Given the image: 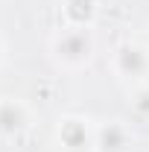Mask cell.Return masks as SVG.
Segmentation results:
<instances>
[{
    "label": "cell",
    "instance_id": "cell-1",
    "mask_svg": "<svg viewBox=\"0 0 149 152\" xmlns=\"http://www.w3.org/2000/svg\"><path fill=\"white\" fill-rule=\"evenodd\" d=\"M50 61L58 70H82L93 61L96 53V35L93 29H79V26H61L47 44Z\"/></svg>",
    "mask_w": 149,
    "mask_h": 152
},
{
    "label": "cell",
    "instance_id": "cell-2",
    "mask_svg": "<svg viewBox=\"0 0 149 152\" xmlns=\"http://www.w3.org/2000/svg\"><path fill=\"white\" fill-rule=\"evenodd\" d=\"M108 64H111V73L131 88L149 82V47L140 41H131V38L120 41L108 56Z\"/></svg>",
    "mask_w": 149,
    "mask_h": 152
},
{
    "label": "cell",
    "instance_id": "cell-3",
    "mask_svg": "<svg viewBox=\"0 0 149 152\" xmlns=\"http://www.w3.org/2000/svg\"><path fill=\"white\" fill-rule=\"evenodd\" d=\"M96 123L82 114H64L56 123V140L64 152H93Z\"/></svg>",
    "mask_w": 149,
    "mask_h": 152
},
{
    "label": "cell",
    "instance_id": "cell-4",
    "mask_svg": "<svg viewBox=\"0 0 149 152\" xmlns=\"http://www.w3.org/2000/svg\"><path fill=\"white\" fill-rule=\"evenodd\" d=\"M29 126H32L29 105L23 99H18V96L0 94V143L18 140L20 134L29 132Z\"/></svg>",
    "mask_w": 149,
    "mask_h": 152
},
{
    "label": "cell",
    "instance_id": "cell-5",
    "mask_svg": "<svg viewBox=\"0 0 149 152\" xmlns=\"http://www.w3.org/2000/svg\"><path fill=\"white\" fill-rule=\"evenodd\" d=\"M134 134L123 120H102L96 123V137H93V152H131Z\"/></svg>",
    "mask_w": 149,
    "mask_h": 152
},
{
    "label": "cell",
    "instance_id": "cell-6",
    "mask_svg": "<svg viewBox=\"0 0 149 152\" xmlns=\"http://www.w3.org/2000/svg\"><path fill=\"white\" fill-rule=\"evenodd\" d=\"M61 18H64V26L93 29L99 18V0H61Z\"/></svg>",
    "mask_w": 149,
    "mask_h": 152
},
{
    "label": "cell",
    "instance_id": "cell-7",
    "mask_svg": "<svg viewBox=\"0 0 149 152\" xmlns=\"http://www.w3.org/2000/svg\"><path fill=\"white\" fill-rule=\"evenodd\" d=\"M131 108L140 114V117H149V82H143V85H134L131 88Z\"/></svg>",
    "mask_w": 149,
    "mask_h": 152
},
{
    "label": "cell",
    "instance_id": "cell-8",
    "mask_svg": "<svg viewBox=\"0 0 149 152\" xmlns=\"http://www.w3.org/2000/svg\"><path fill=\"white\" fill-rule=\"evenodd\" d=\"M6 61V41H3V35H0V64Z\"/></svg>",
    "mask_w": 149,
    "mask_h": 152
}]
</instances>
